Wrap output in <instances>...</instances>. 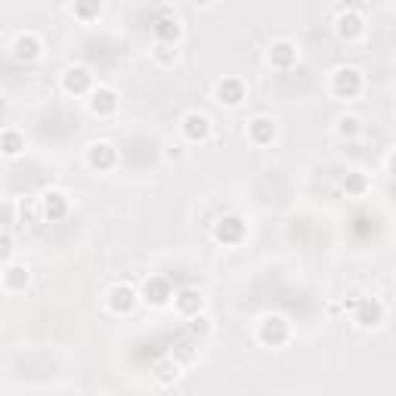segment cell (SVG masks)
<instances>
[{
  "mask_svg": "<svg viewBox=\"0 0 396 396\" xmlns=\"http://www.w3.org/2000/svg\"><path fill=\"white\" fill-rule=\"evenodd\" d=\"M10 257H13V239L10 232H0V264H6Z\"/></svg>",
  "mask_w": 396,
  "mask_h": 396,
  "instance_id": "27",
  "label": "cell"
},
{
  "mask_svg": "<svg viewBox=\"0 0 396 396\" xmlns=\"http://www.w3.org/2000/svg\"><path fill=\"white\" fill-rule=\"evenodd\" d=\"M155 59L161 62V66H170V62L177 59V50H174V43H158V47H155Z\"/></svg>",
  "mask_w": 396,
  "mask_h": 396,
  "instance_id": "26",
  "label": "cell"
},
{
  "mask_svg": "<svg viewBox=\"0 0 396 396\" xmlns=\"http://www.w3.org/2000/svg\"><path fill=\"white\" fill-rule=\"evenodd\" d=\"M177 310L183 313V316H195V313L204 310V297L198 291H179L177 294Z\"/></svg>",
  "mask_w": 396,
  "mask_h": 396,
  "instance_id": "19",
  "label": "cell"
},
{
  "mask_svg": "<svg viewBox=\"0 0 396 396\" xmlns=\"http://www.w3.org/2000/svg\"><path fill=\"white\" fill-rule=\"evenodd\" d=\"M28 266H22V264H13V266H6V273H4V285L10 288V291H22L25 285H28Z\"/></svg>",
  "mask_w": 396,
  "mask_h": 396,
  "instance_id": "20",
  "label": "cell"
},
{
  "mask_svg": "<svg viewBox=\"0 0 396 396\" xmlns=\"http://www.w3.org/2000/svg\"><path fill=\"white\" fill-rule=\"evenodd\" d=\"M269 62H273L276 68H291L297 62V47L288 41H278L273 43V50H269Z\"/></svg>",
  "mask_w": 396,
  "mask_h": 396,
  "instance_id": "15",
  "label": "cell"
},
{
  "mask_svg": "<svg viewBox=\"0 0 396 396\" xmlns=\"http://www.w3.org/2000/svg\"><path fill=\"white\" fill-rule=\"evenodd\" d=\"M133 307H137V291H133L130 285H115L109 291V310L112 313L124 316V313H130Z\"/></svg>",
  "mask_w": 396,
  "mask_h": 396,
  "instance_id": "7",
  "label": "cell"
},
{
  "mask_svg": "<svg viewBox=\"0 0 396 396\" xmlns=\"http://www.w3.org/2000/svg\"><path fill=\"white\" fill-rule=\"evenodd\" d=\"M248 133H251V140H254L257 146H269L273 137H276V124L269 118H254L248 124Z\"/></svg>",
  "mask_w": 396,
  "mask_h": 396,
  "instance_id": "17",
  "label": "cell"
},
{
  "mask_svg": "<svg viewBox=\"0 0 396 396\" xmlns=\"http://www.w3.org/2000/svg\"><path fill=\"white\" fill-rule=\"evenodd\" d=\"M41 41L34 38V34H22V38H16V43H13V56L19 59V62H34L41 56Z\"/></svg>",
  "mask_w": 396,
  "mask_h": 396,
  "instance_id": "12",
  "label": "cell"
},
{
  "mask_svg": "<svg viewBox=\"0 0 396 396\" xmlns=\"http://www.w3.org/2000/svg\"><path fill=\"white\" fill-rule=\"evenodd\" d=\"M195 4H211V0H195Z\"/></svg>",
  "mask_w": 396,
  "mask_h": 396,
  "instance_id": "28",
  "label": "cell"
},
{
  "mask_svg": "<svg viewBox=\"0 0 396 396\" xmlns=\"http://www.w3.org/2000/svg\"><path fill=\"white\" fill-rule=\"evenodd\" d=\"M245 220L236 217V214H229V217H220L214 223V239L223 241V245H239L241 239H245Z\"/></svg>",
  "mask_w": 396,
  "mask_h": 396,
  "instance_id": "3",
  "label": "cell"
},
{
  "mask_svg": "<svg viewBox=\"0 0 396 396\" xmlns=\"http://www.w3.org/2000/svg\"><path fill=\"white\" fill-rule=\"evenodd\" d=\"M152 34L158 38V43H177L179 41V22L174 16H161V19H155V25H152Z\"/></svg>",
  "mask_w": 396,
  "mask_h": 396,
  "instance_id": "14",
  "label": "cell"
},
{
  "mask_svg": "<svg viewBox=\"0 0 396 396\" xmlns=\"http://www.w3.org/2000/svg\"><path fill=\"white\" fill-rule=\"evenodd\" d=\"M353 322L359 328H377L384 322V303L377 297H359L353 307Z\"/></svg>",
  "mask_w": 396,
  "mask_h": 396,
  "instance_id": "1",
  "label": "cell"
},
{
  "mask_svg": "<svg viewBox=\"0 0 396 396\" xmlns=\"http://www.w3.org/2000/svg\"><path fill=\"white\" fill-rule=\"evenodd\" d=\"M183 137L189 142H204L211 137V121L202 112H189L183 118Z\"/></svg>",
  "mask_w": 396,
  "mask_h": 396,
  "instance_id": "6",
  "label": "cell"
},
{
  "mask_svg": "<svg viewBox=\"0 0 396 396\" xmlns=\"http://www.w3.org/2000/svg\"><path fill=\"white\" fill-rule=\"evenodd\" d=\"M90 109H93V115H99V118L115 115V112H118V93L109 90V87L93 90V96H90Z\"/></svg>",
  "mask_w": 396,
  "mask_h": 396,
  "instance_id": "8",
  "label": "cell"
},
{
  "mask_svg": "<svg viewBox=\"0 0 396 396\" xmlns=\"http://www.w3.org/2000/svg\"><path fill=\"white\" fill-rule=\"evenodd\" d=\"M142 301H149L152 307H165V303L170 301V285L167 278H146V285H142Z\"/></svg>",
  "mask_w": 396,
  "mask_h": 396,
  "instance_id": "9",
  "label": "cell"
},
{
  "mask_svg": "<svg viewBox=\"0 0 396 396\" xmlns=\"http://www.w3.org/2000/svg\"><path fill=\"white\" fill-rule=\"evenodd\" d=\"M217 96H220V103H226V105H239L241 99H245V84H241L239 78H223L217 84Z\"/></svg>",
  "mask_w": 396,
  "mask_h": 396,
  "instance_id": "13",
  "label": "cell"
},
{
  "mask_svg": "<svg viewBox=\"0 0 396 396\" xmlns=\"http://www.w3.org/2000/svg\"><path fill=\"white\" fill-rule=\"evenodd\" d=\"M103 10V0H75V16L78 19H96Z\"/></svg>",
  "mask_w": 396,
  "mask_h": 396,
  "instance_id": "22",
  "label": "cell"
},
{
  "mask_svg": "<svg viewBox=\"0 0 396 396\" xmlns=\"http://www.w3.org/2000/svg\"><path fill=\"white\" fill-rule=\"evenodd\" d=\"M189 331H192L195 338H204L211 331V319L202 316V313H195V316H189Z\"/></svg>",
  "mask_w": 396,
  "mask_h": 396,
  "instance_id": "23",
  "label": "cell"
},
{
  "mask_svg": "<svg viewBox=\"0 0 396 396\" xmlns=\"http://www.w3.org/2000/svg\"><path fill=\"white\" fill-rule=\"evenodd\" d=\"M257 340L264 347H282L288 340V322L282 316H266L257 328Z\"/></svg>",
  "mask_w": 396,
  "mask_h": 396,
  "instance_id": "2",
  "label": "cell"
},
{
  "mask_svg": "<svg viewBox=\"0 0 396 396\" xmlns=\"http://www.w3.org/2000/svg\"><path fill=\"white\" fill-rule=\"evenodd\" d=\"M62 87H66V93H71V96L87 93V90H90V71L80 68V66L68 68L66 75H62Z\"/></svg>",
  "mask_w": 396,
  "mask_h": 396,
  "instance_id": "10",
  "label": "cell"
},
{
  "mask_svg": "<svg viewBox=\"0 0 396 396\" xmlns=\"http://www.w3.org/2000/svg\"><path fill=\"white\" fill-rule=\"evenodd\" d=\"M152 375H155L158 384H174L179 377V365L174 359H161V363H155V368H152Z\"/></svg>",
  "mask_w": 396,
  "mask_h": 396,
  "instance_id": "21",
  "label": "cell"
},
{
  "mask_svg": "<svg viewBox=\"0 0 396 396\" xmlns=\"http://www.w3.org/2000/svg\"><path fill=\"white\" fill-rule=\"evenodd\" d=\"M344 189L350 195H359V192H365V177L363 174H347L344 179Z\"/></svg>",
  "mask_w": 396,
  "mask_h": 396,
  "instance_id": "25",
  "label": "cell"
},
{
  "mask_svg": "<svg viewBox=\"0 0 396 396\" xmlns=\"http://www.w3.org/2000/svg\"><path fill=\"white\" fill-rule=\"evenodd\" d=\"M22 149H25V137L19 130H4V133H0V155L16 158V155H22Z\"/></svg>",
  "mask_w": 396,
  "mask_h": 396,
  "instance_id": "18",
  "label": "cell"
},
{
  "mask_svg": "<svg viewBox=\"0 0 396 396\" xmlns=\"http://www.w3.org/2000/svg\"><path fill=\"white\" fill-rule=\"evenodd\" d=\"M338 133H340V137H356V133H359V121L353 118V115H344V118L338 121Z\"/></svg>",
  "mask_w": 396,
  "mask_h": 396,
  "instance_id": "24",
  "label": "cell"
},
{
  "mask_svg": "<svg viewBox=\"0 0 396 396\" xmlns=\"http://www.w3.org/2000/svg\"><path fill=\"white\" fill-rule=\"evenodd\" d=\"M331 90H335L338 99H353V96H359V90H363V75H359L356 68H340V71H335Z\"/></svg>",
  "mask_w": 396,
  "mask_h": 396,
  "instance_id": "4",
  "label": "cell"
},
{
  "mask_svg": "<svg viewBox=\"0 0 396 396\" xmlns=\"http://www.w3.org/2000/svg\"><path fill=\"white\" fill-rule=\"evenodd\" d=\"M68 214V198L62 192H47L43 195V217L47 220H62Z\"/></svg>",
  "mask_w": 396,
  "mask_h": 396,
  "instance_id": "16",
  "label": "cell"
},
{
  "mask_svg": "<svg viewBox=\"0 0 396 396\" xmlns=\"http://www.w3.org/2000/svg\"><path fill=\"white\" fill-rule=\"evenodd\" d=\"M363 31H365V22H363V16L359 13H340V19H338V34L344 41H359L363 38Z\"/></svg>",
  "mask_w": 396,
  "mask_h": 396,
  "instance_id": "11",
  "label": "cell"
},
{
  "mask_svg": "<svg viewBox=\"0 0 396 396\" xmlns=\"http://www.w3.org/2000/svg\"><path fill=\"white\" fill-rule=\"evenodd\" d=\"M87 161L93 170H112L115 161H118V149H115L112 142H93L87 152Z\"/></svg>",
  "mask_w": 396,
  "mask_h": 396,
  "instance_id": "5",
  "label": "cell"
}]
</instances>
